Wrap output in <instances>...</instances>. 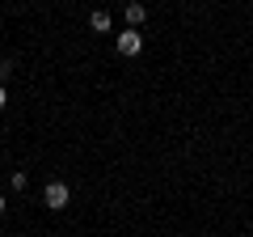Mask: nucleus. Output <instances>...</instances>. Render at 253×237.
<instances>
[{
    "mask_svg": "<svg viewBox=\"0 0 253 237\" xmlns=\"http://www.w3.org/2000/svg\"><path fill=\"white\" fill-rule=\"evenodd\" d=\"M4 212H9V199H4V195H0V216H4Z\"/></svg>",
    "mask_w": 253,
    "mask_h": 237,
    "instance_id": "8",
    "label": "nucleus"
},
{
    "mask_svg": "<svg viewBox=\"0 0 253 237\" xmlns=\"http://www.w3.org/2000/svg\"><path fill=\"white\" fill-rule=\"evenodd\" d=\"M9 76H13V64H9V59H0V85L9 81Z\"/></svg>",
    "mask_w": 253,
    "mask_h": 237,
    "instance_id": "6",
    "label": "nucleus"
},
{
    "mask_svg": "<svg viewBox=\"0 0 253 237\" xmlns=\"http://www.w3.org/2000/svg\"><path fill=\"white\" fill-rule=\"evenodd\" d=\"M42 203H46L51 212H63L68 203H72V191H68V182H59V178H55V182H46V191H42Z\"/></svg>",
    "mask_w": 253,
    "mask_h": 237,
    "instance_id": "1",
    "label": "nucleus"
},
{
    "mask_svg": "<svg viewBox=\"0 0 253 237\" xmlns=\"http://www.w3.org/2000/svg\"><path fill=\"white\" fill-rule=\"evenodd\" d=\"M4 106H9V93H4V85H0V110H4Z\"/></svg>",
    "mask_w": 253,
    "mask_h": 237,
    "instance_id": "7",
    "label": "nucleus"
},
{
    "mask_svg": "<svg viewBox=\"0 0 253 237\" xmlns=\"http://www.w3.org/2000/svg\"><path fill=\"white\" fill-rule=\"evenodd\" d=\"M89 26L97 30V34H106V30L114 26V21H110V13H106V9H93V13H89Z\"/></svg>",
    "mask_w": 253,
    "mask_h": 237,
    "instance_id": "4",
    "label": "nucleus"
},
{
    "mask_svg": "<svg viewBox=\"0 0 253 237\" xmlns=\"http://www.w3.org/2000/svg\"><path fill=\"white\" fill-rule=\"evenodd\" d=\"M9 186H13V191H26V174L13 170V174H9Z\"/></svg>",
    "mask_w": 253,
    "mask_h": 237,
    "instance_id": "5",
    "label": "nucleus"
},
{
    "mask_svg": "<svg viewBox=\"0 0 253 237\" xmlns=\"http://www.w3.org/2000/svg\"><path fill=\"white\" fill-rule=\"evenodd\" d=\"M144 17H148V9L139 4V0H131V4H126V30H139V26H144Z\"/></svg>",
    "mask_w": 253,
    "mask_h": 237,
    "instance_id": "3",
    "label": "nucleus"
},
{
    "mask_svg": "<svg viewBox=\"0 0 253 237\" xmlns=\"http://www.w3.org/2000/svg\"><path fill=\"white\" fill-rule=\"evenodd\" d=\"M114 47H118V55H126V59H135V55L144 51V34H139V30H123V34L114 38Z\"/></svg>",
    "mask_w": 253,
    "mask_h": 237,
    "instance_id": "2",
    "label": "nucleus"
}]
</instances>
